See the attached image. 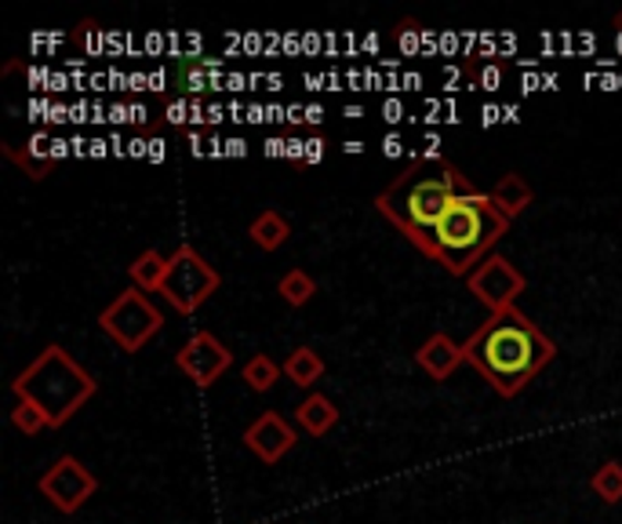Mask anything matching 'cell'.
<instances>
[{
  "mask_svg": "<svg viewBox=\"0 0 622 524\" xmlns=\"http://www.w3.org/2000/svg\"><path fill=\"white\" fill-rule=\"evenodd\" d=\"M295 419H298V427H303L309 437H325L335 427V422H339V408H335L325 394H309L306 401L298 405Z\"/></svg>",
  "mask_w": 622,
  "mask_h": 524,
  "instance_id": "7c38bea8",
  "label": "cell"
},
{
  "mask_svg": "<svg viewBox=\"0 0 622 524\" xmlns=\"http://www.w3.org/2000/svg\"><path fill=\"white\" fill-rule=\"evenodd\" d=\"M463 354L466 365H474L495 394L517 397L557 357V346L539 324L514 306L484 321L466 339Z\"/></svg>",
  "mask_w": 622,
  "mask_h": 524,
  "instance_id": "6da1fadb",
  "label": "cell"
},
{
  "mask_svg": "<svg viewBox=\"0 0 622 524\" xmlns=\"http://www.w3.org/2000/svg\"><path fill=\"white\" fill-rule=\"evenodd\" d=\"M415 360H419V368L426 371L430 379H452L455 376V368L463 365L466 354H463V346H458L452 335H444V332H433L426 343H422L415 349Z\"/></svg>",
  "mask_w": 622,
  "mask_h": 524,
  "instance_id": "8fae6325",
  "label": "cell"
},
{
  "mask_svg": "<svg viewBox=\"0 0 622 524\" xmlns=\"http://www.w3.org/2000/svg\"><path fill=\"white\" fill-rule=\"evenodd\" d=\"M281 371H284V368H281L273 357H266V354H255V357L247 360V365L241 368V379L247 382V390L266 394V390H273V386H277Z\"/></svg>",
  "mask_w": 622,
  "mask_h": 524,
  "instance_id": "e0dca14e",
  "label": "cell"
},
{
  "mask_svg": "<svg viewBox=\"0 0 622 524\" xmlns=\"http://www.w3.org/2000/svg\"><path fill=\"white\" fill-rule=\"evenodd\" d=\"M612 27H615V30H619V33H622V11H619V15H615V19H612Z\"/></svg>",
  "mask_w": 622,
  "mask_h": 524,
  "instance_id": "7402d4cb",
  "label": "cell"
},
{
  "mask_svg": "<svg viewBox=\"0 0 622 524\" xmlns=\"http://www.w3.org/2000/svg\"><path fill=\"white\" fill-rule=\"evenodd\" d=\"M128 277L139 292H160L165 289V277H168V259L157 252V248H146L128 266Z\"/></svg>",
  "mask_w": 622,
  "mask_h": 524,
  "instance_id": "5bb4252c",
  "label": "cell"
},
{
  "mask_svg": "<svg viewBox=\"0 0 622 524\" xmlns=\"http://www.w3.org/2000/svg\"><path fill=\"white\" fill-rule=\"evenodd\" d=\"M219 284H222V277L215 273V266H211L193 244H182V248H176V255L168 259V277H165L160 295L176 306V314L190 317L219 292Z\"/></svg>",
  "mask_w": 622,
  "mask_h": 524,
  "instance_id": "8992f818",
  "label": "cell"
},
{
  "mask_svg": "<svg viewBox=\"0 0 622 524\" xmlns=\"http://www.w3.org/2000/svg\"><path fill=\"white\" fill-rule=\"evenodd\" d=\"M470 182L455 165H447L444 157L422 160V165L404 168L397 179L376 197L379 216H386L412 241L422 255L437 259V227L444 219L447 205L455 201V193L470 190Z\"/></svg>",
  "mask_w": 622,
  "mask_h": 524,
  "instance_id": "7a4b0ae2",
  "label": "cell"
},
{
  "mask_svg": "<svg viewBox=\"0 0 622 524\" xmlns=\"http://www.w3.org/2000/svg\"><path fill=\"white\" fill-rule=\"evenodd\" d=\"M247 237H252V244H259L263 252H277V248L292 237V227L281 211H263V216L252 222Z\"/></svg>",
  "mask_w": 622,
  "mask_h": 524,
  "instance_id": "2e32d148",
  "label": "cell"
},
{
  "mask_svg": "<svg viewBox=\"0 0 622 524\" xmlns=\"http://www.w3.org/2000/svg\"><path fill=\"white\" fill-rule=\"evenodd\" d=\"M8 154H11V157H15V160H19V165H22V168H27V171H30V179H44V175H48V171H52V160H36V157H27V154H19V149H15V146H8Z\"/></svg>",
  "mask_w": 622,
  "mask_h": 524,
  "instance_id": "44dd1931",
  "label": "cell"
},
{
  "mask_svg": "<svg viewBox=\"0 0 622 524\" xmlns=\"http://www.w3.org/2000/svg\"><path fill=\"white\" fill-rule=\"evenodd\" d=\"M531 197H535L531 186L525 182V175H517V171L503 175V179L495 182V190H492V201H495V208H499L506 219L520 216V211L531 205Z\"/></svg>",
  "mask_w": 622,
  "mask_h": 524,
  "instance_id": "4fadbf2b",
  "label": "cell"
},
{
  "mask_svg": "<svg viewBox=\"0 0 622 524\" xmlns=\"http://www.w3.org/2000/svg\"><path fill=\"white\" fill-rule=\"evenodd\" d=\"M11 394L41 408L48 416V427L59 430L98 394V382L88 368H81L70 357V349L52 343L41 349V357L30 360V368L19 371V379L11 382Z\"/></svg>",
  "mask_w": 622,
  "mask_h": 524,
  "instance_id": "277c9868",
  "label": "cell"
},
{
  "mask_svg": "<svg viewBox=\"0 0 622 524\" xmlns=\"http://www.w3.org/2000/svg\"><path fill=\"white\" fill-rule=\"evenodd\" d=\"M284 376H288L295 386H303V390H309V386L320 382V376H325V360H320L317 349L298 346L288 354V360H284Z\"/></svg>",
  "mask_w": 622,
  "mask_h": 524,
  "instance_id": "9a60e30c",
  "label": "cell"
},
{
  "mask_svg": "<svg viewBox=\"0 0 622 524\" xmlns=\"http://www.w3.org/2000/svg\"><path fill=\"white\" fill-rule=\"evenodd\" d=\"M36 484H41V495L59 514H77V510L98 492V478L77 455H59L55 463L41 473Z\"/></svg>",
  "mask_w": 622,
  "mask_h": 524,
  "instance_id": "52a82bcc",
  "label": "cell"
},
{
  "mask_svg": "<svg viewBox=\"0 0 622 524\" xmlns=\"http://www.w3.org/2000/svg\"><path fill=\"white\" fill-rule=\"evenodd\" d=\"M466 289L474 292L492 314H503V310H514L517 298L525 295V273H520L506 255H488L466 277Z\"/></svg>",
  "mask_w": 622,
  "mask_h": 524,
  "instance_id": "ba28073f",
  "label": "cell"
},
{
  "mask_svg": "<svg viewBox=\"0 0 622 524\" xmlns=\"http://www.w3.org/2000/svg\"><path fill=\"white\" fill-rule=\"evenodd\" d=\"M590 489L601 495L608 506L622 503V463H604V467L590 478Z\"/></svg>",
  "mask_w": 622,
  "mask_h": 524,
  "instance_id": "d6986e66",
  "label": "cell"
},
{
  "mask_svg": "<svg viewBox=\"0 0 622 524\" xmlns=\"http://www.w3.org/2000/svg\"><path fill=\"white\" fill-rule=\"evenodd\" d=\"M11 427H15L19 433H27V437H36L41 430H52L48 427V416L36 405H27V401H19V408H11Z\"/></svg>",
  "mask_w": 622,
  "mask_h": 524,
  "instance_id": "ffe728a7",
  "label": "cell"
},
{
  "mask_svg": "<svg viewBox=\"0 0 622 524\" xmlns=\"http://www.w3.org/2000/svg\"><path fill=\"white\" fill-rule=\"evenodd\" d=\"M295 441H298L295 430L277 416V411H263V416H259L252 427L244 430L247 452H252L255 459H263L266 467L281 463V459L295 448Z\"/></svg>",
  "mask_w": 622,
  "mask_h": 524,
  "instance_id": "30bf717a",
  "label": "cell"
},
{
  "mask_svg": "<svg viewBox=\"0 0 622 524\" xmlns=\"http://www.w3.org/2000/svg\"><path fill=\"white\" fill-rule=\"evenodd\" d=\"M277 292H281L284 303L298 310V306H306L309 298H314V292H317V281L309 277L306 270H288V273H284V277H281Z\"/></svg>",
  "mask_w": 622,
  "mask_h": 524,
  "instance_id": "ac0fdd59",
  "label": "cell"
},
{
  "mask_svg": "<svg viewBox=\"0 0 622 524\" xmlns=\"http://www.w3.org/2000/svg\"><path fill=\"white\" fill-rule=\"evenodd\" d=\"M98 328H103L109 339L117 343L124 354H139V349L157 339L160 328H165V314L149 303V295L139 289L120 292L114 303H109L103 314H98Z\"/></svg>",
  "mask_w": 622,
  "mask_h": 524,
  "instance_id": "5b68a950",
  "label": "cell"
},
{
  "mask_svg": "<svg viewBox=\"0 0 622 524\" xmlns=\"http://www.w3.org/2000/svg\"><path fill=\"white\" fill-rule=\"evenodd\" d=\"M176 365L182 376H190L201 390H208V386H215L222 371L233 365V354L211 332H197L182 343V349L176 354Z\"/></svg>",
  "mask_w": 622,
  "mask_h": 524,
  "instance_id": "9c48e42d",
  "label": "cell"
},
{
  "mask_svg": "<svg viewBox=\"0 0 622 524\" xmlns=\"http://www.w3.org/2000/svg\"><path fill=\"white\" fill-rule=\"evenodd\" d=\"M506 233L509 219L495 208L492 193L470 186V190L455 193L437 227V262L447 273L470 277Z\"/></svg>",
  "mask_w": 622,
  "mask_h": 524,
  "instance_id": "3957f363",
  "label": "cell"
}]
</instances>
